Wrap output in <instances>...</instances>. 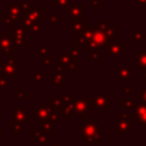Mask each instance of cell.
Returning a JSON list of instances; mask_svg holds the SVG:
<instances>
[{
  "label": "cell",
  "mask_w": 146,
  "mask_h": 146,
  "mask_svg": "<svg viewBox=\"0 0 146 146\" xmlns=\"http://www.w3.org/2000/svg\"><path fill=\"white\" fill-rule=\"evenodd\" d=\"M90 108H110L111 107V98L106 97L103 94H98L94 98H88Z\"/></svg>",
  "instance_id": "cell-5"
},
{
  "label": "cell",
  "mask_w": 146,
  "mask_h": 146,
  "mask_svg": "<svg viewBox=\"0 0 146 146\" xmlns=\"http://www.w3.org/2000/svg\"><path fill=\"white\" fill-rule=\"evenodd\" d=\"M124 51H127V47L123 46L120 42H111L106 49H105V54L107 57H113V56H120L122 55Z\"/></svg>",
  "instance_id": "cell-7"
},
{
  "label": "cell",
  "mask_w": 146,
  "mask_h": 146,
  "mask_svg": "<svg viewBox=\"0 0 146 146\" xmlns=\"http://www.w3.org/2000/svg\"><path fill=\"white\" fill-rule=\"evenodd\" d=\"M17 96H18V98H27L29 97V95L26 92H24L21 87L17 89Z\"/></svg>",
  "instance_id": "cell-43"
},
{
  "label": "cell",
  "mask_w": 146,
  "mask_h": 146,
  "mask_svg": "<svg viewBox=\"0 0 146 146\" xmlns=\"http://www.w3.org/2000/svg\"><path fill=\"white\" fill-rule=\"evenodd\" d=\"M141 81L146 83V70L143 72V75H141Z\"/></svg>",
  "instance_id": "cell-48"
},
{
  "label": "cell",
  "mask_w": 146,
  "mask_h": 146,
  "mask_svg": "<svg viewBox=\"0 0 146 146\" xmlns=\"http://www.w3.org/2000/svg\"><path fill=\"white\" fill-rule=\"evenodd\" d=\"M3 75L7 78H16L18 74H17V66L16 65H11V64H8L6 63L3 65Z\"/></svg>",
  "instance_id": "cell-19"
},
{
  "label": "cell",
  "mask_w": 146,
  "mask_h": 146,
  "mask_svg": "<svg viewBox=\"0 0 146 146\" xmlns=\"http://www.w3.org/2000/svg\"><path fill=\"white\" fill-rule=\"evenodd\" d=\"M3 65H5V63L0 62V78H6L3 75Z\"/></svg>",
  "instance_id": "cell-47"
},
{
  "label": "cell",
  "mask_w": 146,
  "mask_h": 146,
  "mask_svg": "<svg viewBox=\"0 0 146 146\" xmlns=\"http://www.w3.org/2000/svg\"><path fill=\"white\" fill-rule=\"evenodd\" d=\"M58 62H59V66L62 67H68V65L72 63V57L70 56L68 51L62 50L58 52Z\"/></svg>",
  "instance_id": "cell-15"
},
{
  "label": "cell",
  "mask_w": 146,
  "mask_h": 146,
  "mask_svg": "<svg viewBox=\"0 0 146 146\" xmlns=\"http://www.w3.org/2000/svg\"><path fill=\"white\" fill-rule=\"evenodd\" d=\"M1 21L5 25H13V19L8 16V15H1Z\"/></svg>",
  "instance_id": "cell-38"
},
{
  "label": "cell",
  "mask_w": 146,
  "mask_h": 146,
  "mask_svg": "<svg viewBox=\"0 0 146 146\" xmlns=\"http://www.w3.org/2000/svg\"><path fill=\"white\" fill-rule=\"evenodd\" d=\"M2 138V135H1V130H0V139Z\"/></svg>",
  "instance_id": "cell-52"
},
{
  "label": "cell",
  "mask_w": 146,
  "mask_h": 146,
  "mask_svg": "<svg viewBox=\"0 0 146 146\" xmlns=\"http://www.w3.org/2000/svg\"><path fill=\"white\" fill-rule=\"evenodd\" d=\"M17 60H18V57H17V56H13V57H10V58H8V60H7V63H8V64H11V65H16V63H17Z\"/></svg>",
  "instance_id": "cell-45"
},
{
  "label": "cell",
  "mask_w": 146,
  "mask_h": 146,
  "mask_svg": "<svg viewBox=\"0 0 146 146\" xmlns=\"http://www.w3.org/2000/svg\"><path fill=\"white\" fill-rule=\"evenodd\" d=\"M73 106H74V112L79 114L80 119H84L86 114L89 112L90 110V105H89V100L88 98H81V99H73Z\"/></svg>",
  "instance_id": "cell-4"
},
{
  "label": "cell",
  "mask_w": 146,
  "mask_h": 146,
  "mask_svg": "<svg viewBox=\"0 0 146 146\" xmlns=\"http://www.w3.org/2000/svg\"><path fill=\"white\" fill-rule=\"evenodd\" d=\"M7 8H8V16L13 19V23H18V21L24 18L23 15L21 14V9L18 5L11 3V5H8Z\"/></svg>",
  "instance_id": "cell-10"
},
{
  "label": "cell",
  "mask_w": 146,
  "mask_h": 146,
  "mask_svg": "<svg viewBox=\"0 0 146 146\" xmlns=\"http://www.w3.org/2000/svg\"><path fill=\"white\" fill-rule=\"evenodd\" d=\"M13 122H17L23 124L27 123V110L26 108H22V110H17L14 108L13 110Z\"/></svg>",
  "instance_id": "cell-9"
},
{
  "label": "cell",
  "mask_w": 146,
  "mask_h": 146,
  "mask_svg": "<svg viewBox=\"0 0 146 146\" xmlns=\"http://www.w3.org/2000/svg\"><path fill=\"white\" fill-rule=\"evenodd\" d=\"M50 146H58V145H50Z\"/></svg>",
  "instance_id": "cell-53"
},
{
  "label": "cell",
  "mask_w": 146,
  "mask_h": 146,
  "mask_svg": "<svg viewBox=\"0 0 146 146\" xmlns=\"http://www.w3.org/2000/svg\"><path fill=\"white\" fill-rule=\"evenodd\" d=\"M6 49H13V42L11 39L7 35H2L0 38V52Z\"/></svg>",
  "instance_id": "cell-22"
},
{
  "label": "cell",
  "mask_w": 146,
  "mask_h": 146,
  "mask_svg": "<svg viewBox=\"0 0 146 146\" xmlns=\"http://www.w3.org/2000/svg\"><path fill=\"white\" fill-rule=\"evenodd\" d=\"M22 128H23V125L21 123L13 122V133H16V135L22 133Z\"/></svg>",
  "instance_id": "cell-36"
},
{
  "label": "cell",
  "mask_w": 146,
  "mask_h": 146,
  "mask_svg": "<svg viewBox=\"0 0 146 146\" xmlns=\"http://www.w3.org/2000/svg\"><path fill=\"white\" fill-rule=\"evenodd\" d=\"M50 113H51V108H50L49 104L40 103L39 106L33 110V117L36 119L38 121L39 120H48Z\"/></svg>",
  "instance_id": "cell-6"
},
{
  "label": "cell",
  "mask_w": 146,
  "mask_h": 146,
  "mask_svg": "<svg viewBox=\"0 0 146 146\" xmlns=\"http://www.w3.org/2000/svg\"><path fill=\"white\" fill-rule=\"evenodd\" d=\"M18 7L21 9V14L23 15V17L29 16L33 11V6L30 2H27V1H23L21 5H18Z\"/></svg>",
  "instance_id": "cell-21"
},
{
  "label": "cell",
  "mask_w": 146,
  "mask_h": 146,
  "mask_svg": "<svg viewBox=\"0 0 146 146\" xmlns=\"http://www.w3.org/2000/svg\"><path fill=\"white\" fill-rule=\"evenodd\" d=\"M68 54L72 58H79L80 57V48L75 47V46H72L68 48Z\"/></svg>",
  "instance_id": "cell-27"
},
{
  "label": "cell",
  "mask_w": 146,
  "mask_h": 146,
  "mask_svg": "<svg viewBox=\"0 0 146 146\" xmlns=\"http://www.w3.org/2000/svg\"><path fill=\"white\" fill-rule=\"evenodd\" d=\"M1 15H2V14H1V10H0V17H1Z\"/></svg>",
  "instance_id": "cell-54"
},
{
  "label": "cell",
  "mask_w": 146,
  "mask_h": 146,
  "mask_svg": "<svg viewBox=\"0 0 146 146\" xmlns=\"http://www.w3.org/2000/svg\"><path fill=\"white\" fill-rule=\"evenodd\" d=\"M90 58L92 62H100V56L98 54V51H91V55H90Z\"/></svg>",
  "instance_id": "cell-40"
},
{
  "label": "cell",
  "mask_w": 146,
  "mask_h": 146,
  "mask_svg": "<svg viewBox=\"0 0 146 146\" xmlns=\"http://www.w3.org/2000/svg\"><path fill=\"white\" fill-rule=\"evenodd\" d=\"M89 6L91 10H99L102 8V2L100 0H90Z\"/></svg>",
  "instance_id": "cell-32"
},
{
  "label": "cell",
  "mask_w": 146,
  "mask_h": 146,
  "mask_svg": "<svg viewBox=\"0 0 146 146\" xmlns=\"http://www.w3.org/2000/svg\"><path fill=\"white\" fill-rule=\"evenodd\" d=\"M117 125H116V133H125L129 135L131 133V121L125 120V119H119L117 121Z\"/></svg>",
  "instance_id": "cell-11"
},
{
  "label": "cell",
  "mask_w": 146,
  "mask_h": 146,
  "mask_svg": "<svg viewBox=\"0 0 146 146\" xmlns=\"http://www.w3.org/2000/svg\"><path fill=\"white\" fill-rule=\"evenodd\" d=\"M137 97L138 98H141L143 104H146V88H143L141 89V92H138L137 94Z\"/></svg>",
  "instance_id": "cell-39"
},
{
  "label": "cell",
  "mask_w": 146,
  "mask_h": 146,
  "mask_svg": "<svg viewBox=\"0 0 146 146\" xmlns=\"http://www.w3.org/2000/svg\"><path fill=\"white\" fill-rule=\"evenodd\" d=\"M34 138L39 141V143H42V144H48V138L46 135H43L42 132H40L39 130H35L34 131Z\"/></svg>",
  "instance_id": "cell-26"
},
{
  "label": "cell",
  "mask_w": 146,
  "mask_h": 146,
  "mask_svg": "<svg viewBox=\"0 0 146 146\" xmlns=\"http://www.w3.org/2000/svg\"><path fill=\"white\" fill-rule=\"evenodd\" d=\"M137 66L139 68L146 70V51H139L137 54Z\"/></svg>",
  "instance_id": "cell-23"
},
{
  "label": "cell",
  "mask_w": 146,
  "mask_h": 146,
  "mask_svg": "<svg viewBox=\"0 0 146 146\" xmlns=\"http://www.w3.org/2000/svg\"><path fill=\"white\" fill-rule=\"evenodd\" d=\"M54 62H55V59H54L52 56H47V57L43 58L42 65H43V67H46V68H48V67H52V66H54Z\"/></svg>",
  "instance_id": "cell-28"
},
{
  "label": "cell",
  "mask_w": 146,
  "mask_h": 146,
  "mask_svg": "<svg viewBox=\"0 0 146 146\" xmlns=\"http://www.w3.org/2000/svg\"><path fill=\"white\" fill-rule=\"evenodd\" d=\"M48 81L56 86V87H59V88H64L65 83H64V76H60V75H54V76H50L48 79Z\"/></svg>",
  "instance_id": "cell-24"
},
{
  "label": "cell",
  "mask_w": 146,
  "mask_h": 146,
  "mask_svg": "<svg viewBox=\"0 0 146 146\" xmlns=\"http://www.w3.org/2000/svg\"><path fill=\"white\" fill-rule=\"evenodd\" d=\"M95 29H96V26H95V25H88V26H84V29L80 32V35H81V39H82L83 46H84L87 42H89V41L91 40Z\"/></svg>",
  "instance_id": "cell-13"
},
{
  "label": "cell",
  "mask_w": 146,
  "mask_h": 146,
  "mask_svg": "<svg viewBox=\"0 0 146 146\" xmlns=\"http://www.w3.org/2000/svg\"><path fill=\"white\" fill-rule=\"evenodd\" d=\"M116 73H117V75L122 82H127V80L129 78H131V75H132V72L129 67H122V66L116 67Z\"/></svg>",
  "instance_id": "cell-17"
},
{
  "label": "cell",
  "mask_w": 146,
  "mask_h": 146,
  "mask_svg": "<svg viewBox=\"0 0 146 146\" xmlns=\"http://www.w3.org/2000/svg\"><path fill=\"white\" fill-rule=\"evenodd\" d=\"M1 36H2V31L0 30V38H1Z\"/></svg>",
  "instance_id": "cell-51"
},
{
  "label": "cell",
  "mask_w": 146,
  "mask_h": 146,
  "mask_svg": "<svg viewBox=\"0 0 146 146\" xmlns=\"http://www.w3.org/2000/svg\"><path fill=\"white\" fill-rule=\"evenodd\" d=\"M48 51H49V48H48L47 46H41V47L38 48V55H39L40 57H43V58L47 57Z\"/></svg>",
  "instance_id": "cell-33"
},
{
  "label": "cell",
  "mask_w": 146,
  "mask_h": 146,
  "mask_svg": "<svg viewBox=\"0 0 146 146\" xmlns=\"http://www.w3.org/2000/svg\"><path fill=\"white\" fill-rule=\"evenodd\" d=\"M122 91H123V92H125V94H129V92L131 91V89H130V88H123V89H122Z\"/></svg>",
  "instance_id": "cell-50"
},
{
  "label": "cell",
  "mask_w": 146,
  "mask_h": 146,
  "mask_svg": "<svg viewBox=\"0 0 146 146\" xmlns=\"http://www.w3.org/2000/svg\"><path fill=\"white\" fill-rule=\"evenodd\" d=\"M11 41L16 44V46H27V35L26 34H13Z\"/></svg>",
  "instance_id": "cell-20"
},
{
  "label": "cell",
  "mask_w": 146,
  "mask_h": 146,
  "mask_svg": "<svg viewBox=\"0 0 146 146\" xmlns=\"http://www.w3.org/2000/svg\"><path fill=\"white\" fill-rule=\"evenodd\" d=\"M137 5H146V0H137Z\"/></svg>",
  "instance_id": "cell-49"
},
{
  "label": "cell",
  "mask_w": 146,
  "mask_h": 146,
  "mask_svg": "<svg viewBox=\"0 0 146 146\" xmlns=\"http://www.w3.org/2000/svg\"><path fill=\"white\" fill-rule=\"evenodd\" d=\"M41 31H42V25H41L40 23L34 24V25L32 26V29H31V32H32L33 34H39Z\"/></svg>",
  "instance_id": "cell-37"
},
{
  "label": "cell",
  "mask_w": 146,
  "mask_h": 146,
  "mask_svg": "<svg viewBox=\"0 0 146 146\" xmlns=\"http://www.w3.org/2000/svg\"><path fill=\"white\" fill-rule=\"evenodd\" d=\"M48 23H49V24H55V25H57V24H58V16H57V15H51V16L49 17V19H48Z\"/></svg>",
  "instance_id": "cell-42"
},
{
  "label": "cell",
  "mask_w": 146,
  "mask_h": 146,
  "mask_svg": "<svg viewBox=\"0 0 146 146\" xmlns=\"http://www.w3.org/2000/svg\"><path fill=\"white\" fill-rule=\"evenodd\" d=\"M74 46L78 47V48H80L81 46H83V42H82L81 35H80V32L74 33Z\"/></svg>",
  "instance_id": "cell-35"
},
{
  "label": "cell",
  "mask_w": 146,
  "mask_h": 146,
  "mask_svg": "<svg viewBox=\"0 0 146 146\" xmlns=\"http://www.w3.org/2000/svg\"><path fill=\"white\" fill-rule=\"evenodd\" d=\"M84 8H86V6L82 5V3H76V5L71 6V8H70V17L76 18V17L82 16Z\"/></svg>",
  "instance_id": "cell-16"
},
{
  "label": "cell",
  "mask_w": 146,
  "mask_h": 146,
  "mask_svg": "<svg viewBox=\"0 0 146 146\" xmlns=\"http://www.w3.org/2000/svg\"><path fill=\"white\" fill-rule=\"evenodd\" d=\"M68 26H70V30L73 31L74 33L81 32L84 29V26H86V16L82 15V16L76 17V18L70 17V19H68Z\"/></svg>",
  "instance_id": "cell-8"
},
{
  "label": "cell",
  "mask_w": 146,
  "mask_h": 146,
  "mask_svg": "<svg viewBox=\"0 0 146 146\" xmlns=\"http://www.w3.org/2000/svg\"><path fill=\"white\" fill-rule=\"evenodd\" d=\"M55 72H56V75H60V76H64V67L62 66H56L55 67Z\"/></svg>",
  "instance_id": "cell-44"
},
{
  "label": "cell",
  "mask_w": 146,
  "mask_h": 146,
  "mask_svg": "<svg viewBox=\"0 0 146 146\" xmlns=\"http://www.w3.org/2000/svg\"><path fill=\"white\" fill-rule=\"evenodd\" d=\"M33 24H36L39 22H41L44 18V11L42 9H38V10H33L29 16H26Z\"/></svg>",
  "instance_id": "cell-18"
},
{
  "label": "cell",
  "mask_w": 146,
  "mask_h": 146,
  "mask_svg": "<svg viewBox=\"0 0 146 146\" xmlns=\"http://www.w3.org/2000/svg\"><path fill=\"white\" fill-rule=\"evenodd\" d=\"M80 66V57L79 58H72V63L68 65V71L74 72Z\"/></svg>",
  "instance_id": "cell-30"
},
{
  "label": "cell",
  "mask_w": 146,
  "mask_h": 146,
  "mask_svg": "<svg viewBox=\"0 0 146 146\" xmlns=\"http://www.w3.org/2000/svg\"><path fill=\"white\" fill-rule=\"evenodd\" d=\"M121 106H122V108H132L133 103H132V100L130 98L124 97V98L121 99Z\"/></svg>",
  "instance_id": "cell-31"
},
{
  "label": "cell",
  "mask_w": 146,
  "mask_h": 146,
  "mask_svg": "<svg viewBox=\"0 0 146 146\" xmlns=\"http://www.w3.org/2000/svg\"><path fill=\"white\" fill-rule=\"evenodd\" d=\"M1 55H2L3 57H6V58H10V57L14 56V55H13V49H6V50L1 51Z\"/></svg>",
  "instance_id": "cell-41"
},
{
  "label": "cell",
  "mask_w": 146,
  "mask_h": 146,
  "mask_svg": "<svg viewBox=\"0 0 146 146\" xmlns=\"http://www.w3.org/2000/svg\"><path fill=\"white\" fill-rule=\"evenodd\" d=\"M39 131L43 135H52L54 123L50 120H39Z\"/></svg>",
  "instance_id": "cell-12"
},
{
  "label": "cell",
  "mask_w": 146,
  "mask_h": 146,
  "mask_svg": "<svg viewBox=\"0 0 146 146\" xmlns=\"http://www.w3.org/2000/svg\"><path fill=\"white\" fill-rule=\"evenodd\" d=\"M131 40H133V41H146V35L139 30L138 31H132Z\"/></svg>",
  "instance_id": "cell-25"
},
{
  "label": "cell",
  "mask_w": 146,
  "mask_h": 146,
  "mask_svg": "<svg viewBox=\"0 0 146 146\" xmlns=\"http://www.w3.org/2000/svg\"><path fill=\"white\" fill-rule=\"evenodd\" d=\"M7 87V79L6 78H0V88Z\"/></svg>",
  "instance_id": "cell-46"
},
{
  "label": "cell",
  "mask_w": 146,
  "mask_h": 146,
  "mask_svg": "<svg viewBox=\"0 0 146 146\" xmlns=\"http://www.w3.org/2000/svg\"><path fill=\"white\" fill-rule=\"evenodd\" d=\"M112 146H116V145H112Z\"/></svg>",
  "instance_id": "cell-55"
},
{
  "label": "cell",
  "mask_w": 146,
  "mask_h": 146,
  "mask_svg": "<svg viewBox=\"0 0 146 146\" xmlns=\"http://www.w3.org/2000/svg\"><path fill=\"white\" fill-rule=\"evenodd\" d=\"M80 138L90 144H99V128L95 120H86L81 127Z\"/></svg>",
  "instance_id": "cell-2"
},
{
  "label": "cell",
  "mask_w": 146,
  "mask_h": 146,
  "mask_svg": "<svg viewBox=\"0 0 146 146\" xmlns=\"http://www.w3.org/2000/svg\"><path fill=\"white\" fill-rule=\"evenodd\" d=\"M133 108V116L138 124H140L144 129H146V104L136 103L132 106Z\"/></svg>",
  "instance_id": "cell-3"
},
{
  "label": "cell",
  "mask_w": 146,
  "mask_h": 146,
  "mask_svg": "<svg viewBox=\"0 0 146 146\" xmlns=\"http://www.w3.org/2000/svg\"><path fill=\"white\" fill-rule=\"evenodd\" d=\"M110 43H111V41L107 38V35L105 34V32L96 27L95 31H94L91 40L89 42H87L83 47H84L86 51H91L92 49L95 51H105L106 47Z\"/></svg>",
  "instance_id": "cell-1"
},
{
  "label": "cell",
  "mask_w": 146,
  "mask_h": 146,
  "mask_svg": "<svg viewBox=\"0 0 146 146\" xmlns=\"http://www.w3.org/2000/svg\"><path fill=\"white\" fill-rule=\"evenodd\" d=\"M55 3L60 7L62 9H65V10H70L71 8V5L68 3V0H55Z\"/></svg>",
  "instance_id": "cell-29"
},
{
  "label": "cell",
  "mask_w": 146,
  "mask_h": 146,
  "mask_svg": "<svg viewBox=\"0 0 146 146\" xmlns=\"http://www.w3.org/2000/svg\"><path fill=\"white\" fill-rule=\"evenodd\" d=\"M49 106L51 108V111L56 114H59V113H63L64 111V105H63V102L62 99H58V98H49Z\"/></svg>",
  "instance_id": "cell-14"
},
{
  "label": "cell",
  "mask_w": 146,
  "mask_h": 146,
  "mask_svg": "<svg viewBox=\"0 0 146 146\" xmlns=\"http://www.w3.org/2000/svg\"><path fill=\"white\" fill-rule=\"evenodd\" d=\"M33 81L36 82V83H41L43 82V72H35L32 76Z\"/></svg>",
  "instance_id": "cell-34"
}]
</instances>
